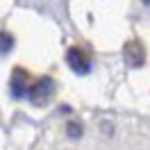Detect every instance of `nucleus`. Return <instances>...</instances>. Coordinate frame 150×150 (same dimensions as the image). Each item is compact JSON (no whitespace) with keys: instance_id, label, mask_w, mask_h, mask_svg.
I'll return each instance as SVG.
<instances>
[{"instance_id":"39448f33","label":"nucleus","mask_w":150,"mask_h":150,"mask_svg":"<svg viewBox=\"0 0 150 150\" xmlns=\"http://www.w3.org/2000/svg\"><path fill=\"white\" fill-rule=\"evenodd\" d=\"M11 46H14V39H11V34L9 32H2V52L7 55L11 50Z\"/></svg>"},{"instance_id":"7ed1b4c3","label":"nucleus","mask_w":150,"mask_h":150,"mask_svg":"<svg viewBox=\"0 0 150 150\" xmlns=\"http://www.w3.org/2000/svg\"><path fill=\"white\" fill-rule=\"evenodd\" d=\"M123 57H125V64H130L132 68H139L143 64V59H146V50H143V46L139 41H130L123 48Z\"/></svg>"},{"instance_id":"0eeeda50","label":"nucleus","mask_w":150,"mask_h":150,"mask_svg":"<svg viewBox=\"0 0 150 150\" xmlns=\"http://www.w3.org/2000/svg\"><path fill=\"white\" fill-rule=\"evenodd\" d=\"M146 2H150V0H146Z\"/></svg>"},{"instance_id":"f257e3e1","label":"nucleus","mask_w":150,"mask_h":150,"mask_svg":"<svg viewBox=\"0 0 150 150\" xmlns=\"http://www.w3.org/2000/svg\"><path fill=\"white\" fill-rule=\"evenodd\" d=\"M52 93H55V82L50 80V77H41V80H37L34 84L30 86V103L37 105V107H43V105L52 98Z\"/></svg>"},{"instance_id":"423d86ee","label":"nucleus","mask_w":150,"mask_h":150,"mask_svg":"<svg viewBox=\"0 0 150 150\" xmlns=\"http://www.w3.org/2000/svg\"><path fill=\"white\" fill-rule=\"evenodd\" d=\"M68 137H73V139H80V137H82V127H80L77 123H68Z\"/></svg>"},{"instance_id":"20e7f679","label":"nucleus","mask_w":150,"mask_h":150,"mask_svg":"<svg viewBox=\"0 0 150 150\" xmlns=\"http://www.w3.org/2000/svg\"><path fill=\"white\" fill-rule=\"evenodd\" d=\"M11 93H14V98H25L30 93L28 91V75H25L23 68H16L14 75H11Z\"/></svg>"},{"instance_id":"f03ea898","label":"nucleus","mask_w":150,"mask_h":150,"mask_svg":"<svg viewBox=\"0 0 150 150\" xmlns=\"http://www.w3.org/2000/svg\"><path fill=\"white\" fill-rule=\"evenodd\" d=\"M66 62H68V68L77 75H86L91 71V62H89V57H86L80 48H71V50L66 52Z\"/></svg>"}]
</instances>
